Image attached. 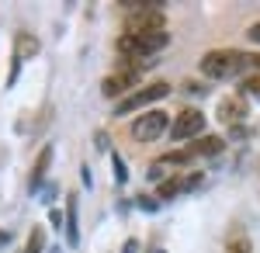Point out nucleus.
<instances>
[{
	"mask_svg": "<svg viewBox=\"0 0 260 253\" xmlns=\"http://www.w3.org/2000/svg\"><path fill=\"white\" fill-rule=\"evenodd\" d=\"M201 73L208 80H225V77H240V52L233 49H212L201 59Z\"/></svg>",
	"mask_w": 260,
	"mask_h": 253,
	"instance_id": "f257e3e1",
	"label": "nucleus"
},
{
	"mask_svg": "<svg viewBox=\"0 0 260 253\" xmlns=\"http://www.w3.org/2000/svg\"><path fill=\"white\" fill-rule=\"evenodd\" d=\"M167 129H170L167 111H146V115H139L132 121V139L136 142H156Z\"/></svg>",
	"mask_w": 260,
	"mask_h": 253,
	"instance_id": "f03ea898",
	"label": "nucleus"
},
{
	"mask_svg": "<svg viewBox=\"0 0 260 253\" xmlns=\"http://www.w3.org/2000/svg\"><path fill=\"white\" fill-rule=\"evenodd\" d=\"M167 14L160 7H142L125 18V35H149V31H167Z\"/></svg>",
	"mask_w": 260,
	"mask_h": 253,
	"instance_id": "7ed1b4c3",
	"label": "nucleus"
},
{
	"mask_svg": "<svg viewBox=\"0 0 260 253\" xmlns=\"http://www.w3.org/2000/svg\"><path fill=\"white\" fill-rule=\"evenodd\" d=\"M170 94V83L167 80H156V83H146L142 90H136V94H128V98L121 101V104H115V115H128V111H139L142 104H153V101H163Z\"/></svg>",
	"mask_w": 260,
	"mask_h": 253,
	"instance_id": "20e7f679",
	"label": "nucleus"
},
{
	"mask_svg": "<svg viewBox=\"0 0 260 253\" xmlns=\"http://www.w3.org/2000/svg\"><path fill=\"white\" fill-rule=\"evenodd\" d=\"M201 132H205V115H201L198 108H184L170 121V139H177V142H184V139H201Z\"/></svg>",
	"mask_w": 260,
	"mask_h": 253,
	"instance_id": "39448f33",
	"label": "nucleus"
},
{
	"mask_svg": "<svg viewBox=\"0 0 260 253\" xmlns=\"http://www.w3.org/2000/svg\"><path fill=\"white\" fill-rule=\"evenodd\" d=\"M52 156H56V149H52V146H42L39 156H35V167H31V174H28V195H31V198L42 191V180H45L49 167H52Z\"/></svg>",
	"mask_w": 260,
	"mask_h": 253,
	"instance_id": "423d86ee",
	"label": "nucleus"
},
{
	"mask_svg": "<svg viewBox=\"0 0 260 253\" xmlns=\"http://www.w3.org/2000/svg\"><path fill=\"white\" fill-rule=\"evenodd\" d=\"M62 212H66V243L70 246H80V198L70 195Z\"/></svg>",
	"mask_w": 260,
	"mask_h": 253,
	"instance_id": "0eeeda50",
	"label": "nucleus"
},
{
	"mask_svg": "<svg viewBox=\"0 0 260 253\" xmlns=\"http://www.w3.org/2000/svg\"><path fill=\"white\" fill-rule=\"evenodd\" d=\"M222 149H225V139H219V136H201V139H194L191 146H187V156L194 160V156H219Z\"/></svg>",
	"mask_w": 260,
	"mask_h": 253,
	"instance_id": "6e6552de",
	"label": "nucleus"
},
{
	"mask_svg": "<svg viewBox=\"0 0 260 253\" xmlns=\"http://www.w3.org/2000/svg\"><path fill=\"white\" fill-rule=\"evenodd\" d=\"M136 80H139V73H111V77L104 80V83H101V94H104V98H118V94H125V87H128V83H136Z\"/></svg>",
	"mask_w": 260,
	"mask_h": 253,
	"instance_id": "1a4fd4ad",
	"label": "nucleus"
},
{
	"mask_svg": "<svg viewBox=\"0 0 260 253\" xmlns=\"http://www.w3.org/2000/svg\"><path fill=\"white\" fill-rule=\"evenodd\" d=\"M39 56V39L31 35V31H18L14 35V59H35Z\"/></svg>",
	"mask_w": 260,
	"mask_h": 253,
	"instance_id": "9d476101",
	"label": "nucleus"
},
{
	"mask_svg": "<svg viewBox=\"0 0 260 253\" xmlns=\"http://www.w3.org/2000/svg\"><path fill=\"white\" fill-rule=\"evenodd\" d=\"M246 118V104H243L240 98H229L219 104V121L222 125H233V121H243Z\"/></svg>",
	"mask_w": 260,
	"mask_h": 253,
	"instance_id": "9b49d317",
	"label": "nucleus"
},
{
	"mask_svg": "<svg viewBox=\"0 0 260 253\" xmlns=\"http://www.w3.org/2000/svg\"><path fill=\"white\" fill-rule=\"evenodd\" d=\"M180 191H184V180H177V177H174V180H160V187H156V198H160V201H174Z\"/></svg>",
	"mask_w": 260,
	"mask_h": 253,
	"instance_id": "f8f14e48",
	"label": "nucleus"
},
{
	"mask_svg": "<svg viewBox=\"0 0 260 253\" xmlns=\"http://www.w3.org/2000/svg\"><path fill=\"white\" fill-rule=\"evenodd\" d=\"M260 73V52H240V77Z\"/></svg>",
	"mask_w": 260,
	"mask_h": 253,
	"instance_id": "ddd939ff",
	"label": "nucleus"
},
{
	"mask_svg": "<svg viewBox=\"0 0 260 253\" xmlns=\"http://www.w3.org/2000/svg\"><path fill=\"white\" fill-rule=\"evenodd\" d=\"M42 250H45V229L35 226V229L28 233V250H24V253H42Z\"/></svg>",
	"mask_w": 260,
	"mask_h": 253,
	"instance_id": "4468645a",
	"label": "nucleus"
},
{
	"mask_svg": "<svg viewBox=\"0 0 260 253\" xmlns=\"http://www.w3.org/2000/svg\"><path fill=\"white\" fill-rule=\"evenodd\" d=\"M111 174H115L118 184H128V167H125V160L118 153H111Z\"/></svg>",
	"mask_w": 260,
	"mask_h": 253,
	"instance_id": "2eb2a0df",
	"label": "nucleus"
},
{
	"mask_svg": "<svg viewBox=\"0 0 260 253\" xmlns=\"http://www.w3.org/2000/svg\"><path fill=\"white\" fill-rule=\"evenodd\" d=\"M225 253H253V243H250L246 236H236V239L225 243Z\"/></svg>",
	"mask_w": 260,
	"mask_h": 253,
	"instance_id": "dca6fc26",
	"label": "nucleus"
},
{
	"mask_svg": "<svg viewBox=\"0 0 260 253\" xmlns=\"http://www.w3.org/2000/svg\"><path fill=\"white\" fill-rule=\"evenodd\" d=\"M187 160H191V156H187V153H177V149H174V153H163V156H160L163 167H184Z\"/></svg>",
	"mask_w": 260,
	"mask_h": 253,
	"instance_id": "f3484780",
	"label": "nucleus"
},
{
	"mask_svg": "<svg viewBox=\"0 0 260 253\" xmlns=\"http://www.w3.org/2000/svg\"><path fill=\"white\" fill-rule=\"evenodd\" d=\"M243 94H253V98H260V73L243 77Z\"/></svg>",
	"mask_w": 260,
	"mask_h": 253,
	"instance_id": "a211bd4d",
	"label": "nucleus"
},
{
	"mask_svg": "<svg viewBox=\"0 0 260 253\" xmlns=\"http://www.w3.org/2000/svg\"><path fill=\"white\" fill-rule=\"evenodd\" d=\"M49 226H52V229H66V212H59V208L52 205V208H49Z\"/></svg>",
	"mask_w": 260,
	"mask_h": 253,
	"instance_id": "6ab92c4d",
	"label": "nucleus"
},
{
	"mask_svg": "<svg viewBox=\"0 0 260 253\" xmlns=\"http://www.w3.org/2000/svg\"><path fill=\"white\" fill-rule=\"evenodd\" d=\"M156 205H160V198H149V195H139V208H146V212H156Z\"/></svg>",
	"mask_w": 260,
	"mask_h": 253,
	"instance_id": "aec40b11",
	"label": "nucleus"
},
{
	"mask_svg": "<svg viewBox=\"0 0 260 253\" xmlns=\"http://www.w3.org/2000/svg\"><path fill=\"white\" fill-rule=\"evenodd\" d=\"M201 180H205L201 174H191L187 180H184V191H198V187H201Z\"/></svg>",
	"mask_w": 260,
	"mask_h": 253,
	"instance_id": "412c9836",
	"label": "nucleus"
},
{
	"mask_svg": "<svg viewBox=\"0 0 260 253\" xmlns=\"http://www.w3.org/2000/svg\"><path fill=\"white\" fill-rule=\"evenodd\" d=\"M18 73H21V59H11V77H7V87L18 83Z\"/></svg>",
	"mask_w": 260,
	"mask_h": 253,
	"instance_id": "4be33fe9",
	"label": "nucleus"
},
{
	"mask_svg": "<svg viewBox=\"0 0 260 253\" xmlns=\"http://www.w3.org/2000/svg\"><path fill=\"white\" fill-rule=\"evenodd\" d=\"M246 39H250V42H257V45H260V21H257V24H250V28H246Z\"/></svg>",
	"mask_w": 260,
	"mask_h": 253,
	"instance_id": "5701e85b",
	"label": "nucleus"
},
{
	"mask_svg": "<svg viewBox=\"0 0 260 253\" xmlns=\"http://www.w3.org/2000/svg\"><path fill=\"white\" fill-rule=\"evenodd\" d=\"M121 253H139V239H125V246H121Z\"/></svg>",
	"mask_w": 260,
	"mask_h": 253,
	"instance_id": "b1692460",
	"label": "nucleus"
},
{
	"mask_svg": "<svg viewBox=\"0 0 260 253\" xmlns=\"http://www.w3.org/2000/svg\"><path fill=\"white\" fill-rule=\"evenodd\" d=\"M80 177H83V184H87V187L94 184V177H90V167H80Z\"/></svg>",
	"mask_w": 260,
	"mask_h": 253,
	"instance_id": "393cba45",
	"label": "nucleus"
},
{
	"mask_svg": "<svg viewBox=\"0 0 260 253\" xmlns=\"http://www.w3.org/2000/svg\"><path fill=\"white\" fill-rule=\"evenodd\" d=\"M7 243H11V233H7V229H0V250H7Z\"/></svg>",
	"mask_w": 260,
	"mask_h": 253,
	"instance_id": "a878e982",
	"label": "nucleus"
}]
</instances>
